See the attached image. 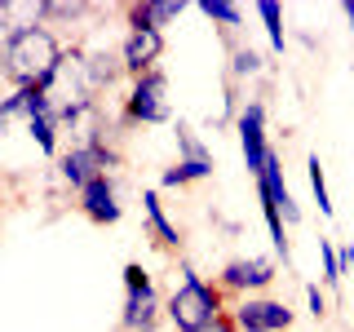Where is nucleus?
<instances>
[{
    "label": "nucleus",
    "instance_id": "nucleus-23",
    "mask_svg": "<svg viewBox=\"0 0 354 332\" xmlns=\"http://www.w3.org/2000/svg\"><path fill=\"white\" fill-rule=\"evenodd\" d=\"M337 248H341V270L354 275V243H337Z\"/></svg>",
    "mask_w": 354,
    "mask_h": 332
},
{
    "label": "nucleus",
    "instance_id": "nucleus-26",
    "mask_svg": "<svg viewBox=\"0 0 354 332\" xmlns=\"http://www.w3.org/2000/svg\"><path fill=\"white\" fill-rule=\"evenodd\" d=\"M350 332H354V324H350Z\"/></svg>",
    "mask_w": 354,
    "mask_h": 332
},
{
    "label": "nucleus",
    "instance_id": "nucleus-5",
    "mask_svg": "<svg viewBox=\"0 0 354 332\" xmlns=\"http://www.w3.org/2000/svg\"><path fill=\"white\" fill-rule=\"evenodd\" d=\"M120 164H124V155L111 151V147H66L58 155V164H53V173H58V186L62 191H84L93 177L102 173H120Z\"/></svg>",
    "mask_w": 354,
    "mask_h": 332
},
{
    "label": "nucleus",
    "instance_id": "nucleus-8",
    "mask_svg": "<svg viewBox=\"0 0 354 332\" xmlns=\"http://www.w3.org/2000/svg\"><path fill=\"white\" fill-rule=\"evenodd\" d=\"M230 319L239 332H288L297 324V310L279 297H243L230 306Z\"/></svg>",
    "mask_w": 354,
    "mask_h": 332
},
{
    "label": "nucleus",
    "instance_id": "nucleus-9",
    "mask_svg": "<svg viewBox=\"0 0 354 332\" xmlns=\"http://www.w3.org/2000/svg\"><path fill=\"white\" fill-rule=\"evenodd\" d=\"M75 208L93 221V226H115L120 217H124V195H120V177L115 173H102L93 177V182L84 186V191H75Z\"/></svg>",
    "mask_w": 354,
    "mask_h": 332
},
{
    "label": "nucleus",
    "instance_id": "nucleus-14",
    "mask_svg": "<svg viewBox=\"0 0 354 332\" xmlns=\"http://www.w3.org/2000/svg\"><path fill=\"white\" fill-rule=\"evenodd\" d=\"M120 80H129L124 62H120V49H88V89L97 98H106V93H115Z\"/></svg>",
    "mask_w": 354,
    "mask_h": 332
},
{
    "label": "nucleus",
    "instance_id": "nucleus-2",
    "mask_svg": "<svg viewBox=\"0 0 354 332\" xmlns=\"http://www.w3.org/2000/svg\"><path fill=\"white\" fill-rule=\"evenodd\" d=\"M164 310H169L173 332H199V328L217 324L221 315H230V302L217 288V279H204V275L195 270V261L177 257L173 293H169V302H164Z\"/></svg>",
    "mask_w": 354,
    "mask_h": 332
},
{
    "label": "nucleus",
    "instance_id": "nucleus-20",
    "mask_svg": "<svg viewBox=\"0 0 354 332\" xmlns=\"http://www.w3.org/2000/svg\"><path fill=\"white\" fill-rule=\"evenodd\" d=\"M306 177H310V191H315V204H319V213H324V217H332V195H328L324 164H319V155H315V151L306 155Z\"/></svg>",
    "mask_w": 354,
    "mask_h": 332
},
{
    "label": "nucleus",
    "instance_id": "nucleus-13",
    "mask_svg": "<svg viewBox=\"0 0 354 332\" xmlns=\"http://www.w3.org/2000/svg\"><path fill=\"white\" fill-rule=\"evenodd\" d=\"M186 14V0H133L124 5L129 31H164Z\"/></svg>",
    "mask_w": 354,
    "mask_h": 332
},
{
    "label": "nucleus",
    "instance_id": "nucleus-19",
    "mask_svg": "<svg viewBox=\"0 0 354 332\" xmlns=\"http://www.w3.org/2000/svg\"><path fill=\"white\" fill-rule=\"evenodd\" d=\"M257 18H261V27H266V40H270V49H274V53H283V49H288L283 5H279V0H257Z\"/></svg>",
    "mask_w": 354,
    "mask_h": 332
},
{
    "label": "nucleus",
    "instance_id": "nucleus-4",
    "mask_svg": "<svg viewBox=\"0 0 354 332\" xmlns=\"http://www.w3.org/2000/svg\"><path fill=\"white\" fill-rule=\"evenodd\" d=\"M120 111L133 129H155V124H169L173 120V102H169V75L164 71H147L138 80H129L124 98H120Z\"/></svg>",
    "mask_w": 354,
    "mask_h": 332
},
{
    "label": "nucleus",
    "instance_id": "nucleus-15",
    "mask_svg": "<svg viewBox=\"0 0 354 332\" xmlns=\"http://www.w3.org/2000/svg\"><path fill=\"white\" fill-rule=\"evenodd\" d=\"M266 71H270V58H266L261 49H252V44H235V49H230L226 80H235V84H248V80H261Z\"/></svg>",
    "mask_w": 354,
    "mask_h": 332
},
{
    "label": "nucleus",
    "instance_id": "nucleus-6",
    "mask_svg": "<svg viewBox=\"0 0 354 332\" xmlns=\"http://www.w3.org/2000/svg\"><path fill=\"white\" fill-rule=\"evenodd\" d=\"M274 279H279V261L274 257H230L217 270V288L226 297H235V302H243V297H266V288Z\"/></svg>",
    "mask_w": 354,
    "mask_h": 332
},
{
    "label": "nucleus",
    "instance_id": "nucleus-22",
    "mask_svg": "<svg viewBox=\"0 0 354 332\" xmlns=\"http://www.w3.org/2000/svg\"><path fill=\"white\" fill-rule=\"evenodd\" d=\"M306 306H310L315 319H328V293L319 284H306Z\"/></svg>",
    "mask_w": 354,
    "mask_h": 332
},
{
    "label": "nucleus",
    "instance_id": "nucleus-7",
    "mask_svg": "<svg viewBox=\"0 0 354 332\" xmlns=\"http://www.w3.org/2000/svg\"><path fill=\"white\" fill-rule=\"evenodd\" d=\"M235 138H239V151H243V164H248L252 177H261L266 160H270V142H266V102L261 98H243V111L235 120Z\"/></svg>",
    "mask_w": 354,
    "mask_h": 332
},
{
    "label": "nucleus",
    "instance_id": "nucleus-21",
    "mask_svg": "<svg viewBox=\"0 0 354 332\" xmlns=\"http://www.w3.org/2000/svg\"><path fill=\"white\" fill-rule=\"evenodd\" d=\"M319 261H324V288H341V279H346V270H341V248L332 239H319Z\"/></svg>",
    "mask_w": 354,
    "mask_h": 332
},
{
    "label": "nucleus",
    "instance_id": "nucleus-10",
    "mask_svg": "<svg viewBox=\"0 0 354 332\" xmlns=\"http://www.w3.org/2000/svg\"><path fill=\"white\" fill-rule=\"evenodd\" d=\"M160 58H164V31H124L120 62H124L129 80H138L147 71H160Z\"/></svg>",
    "mask_w": 354,
    "mask_h": 332
},
{
    "label": "nucleus",
    "instance_id": "nucleus-11",
    "mask_svg": "<svg viewBox=\"0 0 354 332\" xmlns=\"http://www.w3.org/2000/svg\"><path fill=\"white\" fill-rule=\"evenodd\" d=\"M142 217H147V239L155 243V248H164V252H177L182 257V243H186V235H182V226L164 213V204H160V191L155 186H147L142 191Z\"/></svg>",
    "mask_w": 354,
    "mask_h": 332
},
{
    "label": "nucleus",
    "instance_id": "nucleus-3",
    "mask_svg": "<svg viewBox=\"0 0 354 332\" xmlns=\"http://www.w3.org/2000/svg\"><path fill=\"white\" fill-rule=\"evenodd\" d=\"M169 297L155 293V279L142 261L124 266V306H120V332H160V324H169Z\"/></svg>",
    "mask_w": 354,
    "mask_h": 332
},
{
    "label": "nucleus",
    "instance_id": "nucleus-24",
    "mask_svg": "<svg viewBox=\"0 0 354 332\" xmlns=\"http://www.w3.org/2000/svg\"><path fill=\"white\" fill-rule=\"evenodd\" d=\"M199 332H239V328H235V319H230V315H221L217 324H208V328H199Z\"/></svg>",
    "mask_w": 354,
    "mask_h": 332
},
{
    "label": "nucleus",
    "instance_id": "nucleus-18",
    "mask_svg": "<svg viewBox=\"0 0 354 332\" xmlns=\"http://www.w3.org/2000/svg\"><path fill=\"white\" fill-rule=\"evenodd\" d=\"M213 169L217 164H186V160H177V164H169V169H160V186L164 191H182V186H191V182H208Z\"/></svg>",
    "mask_w": 354,
    "mask_h": 332
},
{
    "label": "nucleus",
    "instance_id": "nucleus-17",
    "mask_svg": "<svg viewBox=\"0 0 354 332\" xmlns=\"http://www.w3.org/2000/svg\"><path fill=\"white\" fill-rule=\"evenodd\" d=\"M173 138H177V160H186V164H213L208 142L199 138V133L186 124V120H177V124H173Z\"/></svg>",
    "mask_w": 354,
    "mask_h": 332
},
{
    "label": "nucleus",
    "instance_id": "nucleus-12",
    "mask_svg": "<svg viewBox=\"0 0 354 332\" xmlns=\"http://www.w3.org/2000/svg\"><path fill=\"white\" fill-rule=\"evenodd\" d=\"M257 195L270 199V204L279 208L288 226H297V221H301V204L292 199V191H288V182H283V155L279 151H270V160H266V169L257 177Z\"/></svg>",
    "mask_w": 354,
    "mask_h": 332
},
{
    "label": "nucleus",
    "instance_id": "nucleus-25",
    "mask_svg": "<svg viewBox=\"0 0 354 332\" xmlns=\"http://www.w3.org/2000/svg\"><path fill=\"white\" fill-rule=\"evenodd\" d=\"M341 14H346V27L354 31V0H346V5H341Z\"/></svg>",
    "mask_w": 354,
    "mask_h": 332
},
{
    "label": "nucleus",
    "instance_id": "nucleus-16",
    "mask_svg": "<svg viewBox=\"0 0 354 332\" xmlns=\"http://www.w3.org/2000/svg\"><path fill=\"white\" fill-rule=\"evenodd\" d=\"M199 14H204L221 36L230 40V49H235V31L243 27V9L239 5H226V0H199Z\"/></svg>",
    "mask_w": 354,
    "mask_h": 332
},
{
    "label": "nucleus",
    "instance_id": "nucleus-1",
    "mask_svg": "<svg viewBox=\"0 0 354 332\" xmlns=\"http://www.w3.org/2000/svg\"><path fill=\"white\" fill-rule=\"evenodd\" d=\"M66 44L58 40V31L44 27V22L31 18H9L0 14V75H5L9 89H31L44 84L49 71L58 66Z\"/></svg>",
    "mask_w": 354,
    "mask_h": 332
}]
</instances>
